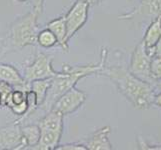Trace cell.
Returning a JSON list of instances; mask_svg holds the SVG:
<instances>
[{"mask_svg": "<svg viewBox=\"0 0 161 150\" xmlns=\"http://www.w3.org/2000/svg\"><path fill=\"white\" fill-rule=\"evenodd\" d=\"M139 15H150L152 17L161 16V0H141L140 4L132 10L118 16L119 20H131Z\"/></svg>", "mask_w": 161, "mask_h": 150, "instance_id": "8fae6325", "label": "cell"}, {"mask_svg": "<svg viewBox=\"0 0 161 150\" xmlns=\"http://www.w3.org/2000/svg\"><path fill=\"white\" fill-rule=\"evenodd\" d=\"M0 107H2V101H1V94H0Z\"/></svg>", "mask_w": 161, "mask_h": 150, "instance_id": "4316f807", "label": "cell"}, {"mask_svg": "<svg viewBox=\"0 0 161 150\" xmlns=\"http://www.w3.org/2000/svg\"><path fill=\"white\" fill-rule=\"evenodd\" d=\"M151 59L152 58L146 52L144 43L141 41L133 50L128 69L133 75H135L138 78L153 84L155 80L152 78L150 72Z\"/></svg>", "mask_w": 161, "mask_h": 150, "instance_id": "52a82bcc", "label": "cell"}, {"mask_svg": "<svg viewBox=\"0 0 161 150\" xmlns=\"http://www.w3.org/2000/svg\"><path fill=\"white\" fill-rule=\"evenodd\" d=\"M26 92L27 91L22 90V89H13V91L10 93V95L7 98L6 105H5V106L10 108L12 106H15V105L21 104L24 101H26Z\"/></svg>", "mask_w": 161, "mask_h": 150, "instance_id": "ac0fdd59", "label": "cell"}, {"mask_svg": "<svg viewBox=\"0 0 161 150\" xmlns=\"http://www.w3.org/2000/svg\"><path fill=\"white\" fill-rule=\"evenodd\" d=\"M28 1L30 2L31 9L37 12L39 15H41L43 12V6L45 0H28Z\"/></svg>", "mask_w": 161, "mask_h": 150, "instance_id": "603a6c76", "label": "cell"}, {"mask_svg": "<svg viewBox=\"0 0 161 150\" xmlns=\"http://www.w3.org/2000/svg\"><path fill=\"white\" fill-rule=\"evenodd\" d=\"M13 86L8 84L7 82L0 81V94H1V101H2V107H5L6 105L7 98L10 95V93L13 91Z\"/></svg>", "mask_w": 161, "mask_h": 150, "instance_id": "ffe728a7", "label": "cell"}, {"mask_svg": "<svg viewBox=\"0 0 161 150\" xmlns=\"http://www.w3.org/2000/svg\"><path fill=\"white\" fill-rule=\"evenodd\" d=\"M26 149L21 124L17 121L0 128V150Z\"/></svg>", "mask_w": 161, "mask_h": 150, "instance_id": "9c48e42d", "label": "cell"}, {"mask_svg": "<svg viewBox=\"0 0 161 150\" xmlns=\"http://www.w3.org/2000/svg\"><path fill=\"white\" fill-rule=\"evenodd\" d=\"M111 132L110 126H104L94 131L86 142V147L89 150H112L113 146L109 140Z\"/></svg>", "mask_w": 161, "mask_h": 150, "instance_id": "7c38bea8", "label": "cell"}, {"mask_svg": "<svg viewBox=\"0 0 161 150\" xmlns=\"http://www.w3.org/2000/svg\"><path fill=\"white\" fill-rule=\"evenodd\" d=\"M0 81L7 82L14 89L30 90V83L27 82L14 66L0 63Z\"/></svg>", "mask_w": 161, "mask_h": 150, "instance_id": "30bf717a", "label": "cell"}, {"mask_svg": "<svg viewBox=\"0 0 161 150\" xmlns=\"http://www.w3.org/2000/svg\"><path fill=\"white\" fill-rule=\"evenodd\" d=\"M56 150H88L85 144L80 143H68L63 145H58Z\"/></svg>", "mask_w": 161, "mask_h": 150, "instance_id": "44dd1931", "label": "cell"}, {"mask_svg": "<svg viewBox=\"0 0 161 150\" xmlns=\"http://www.w3.org/2000/svg\"><path fill=\"white\" fill-rule=\"evenodd\" d=\"M53 78H46V79H40V80H34L30 82V89L34 91L37 97L38 107L41 106L44 100L46 98L47 92L49 87H50Z\"/></svg>", "mask_w": 161, "mask_h": 150, "instance_id": "2e32d148", "label": "cell"}, {"mask_svg": "<svg viewBox=\"0 0 161 150\" xmlns=\"http://www.w3.org/2000/svg\"><path fill=\"white\" fill-rule=\"evenodd\" d=\"M37 44L43 48H51L57 44V39L48 28L40 30L37 35Z\"/></svg>", "mask_w": 161, "mask_h": 150, "instance_id": "e0dca14e", "label": "cell"}, {"mask_svg": "<svg viewBox=\"0 0 161 150\" xmlns=\"http://www.w3.org/2000/svg\"><path fill=\"white\" fill-rule=\"evenodd\" d=\"M99 74L106 76L112 81L119 93L135 108L144 110L154 104V98L156 95L154 85L133 75L125 66H106L104 64Z\"/></svg>", "mask_w": 161, "mask_h": 150, "instance_id": "6da1fadb", "label": "cell"}, {"mask_svg": "<svg viewBox=\"0 0 161 150\" xmlns=\"http://www.w3.org/2000/svg\"><path fill=\"white\" fill-rule=\"evenodd\" d=\"M21 131L26 148L34 149L40 139V128L38 124H21Z\"/></svg>", "mask_w": 161, "mask_h": 150, "instance_id": "9a60e30c", "label": "cell"}, {"mask_svg": "<svg viewBox=\"0 0 161 150\" xmlns=\"http://www.w3.org/2000/svg\"><path fill=\"white\" fill-rule=\"evenodd\" d=\"M64 115L51 109L38 120L40 128V139L34 149L54 150L59 145L63 133Z\"/></svg>", "mask_w": 161, "mask_h": 150, "instance_id": "277c9868", "label": "cell"}, {"mask_svg": "<svg viewBox=\"0 0 161 150\" xmlns=\"http://www.w3.org/2000/svg\"><path fill=\"white\" fill-rule=\"evenodd\" d=\"M107 59V50L104 49L101 51L100 61L97 64H86V65H69L63 64L62 70L58 72V74L53 77L52 83L49 87L46 98L44 100L41 108L44 112H48L52 109L55 101L64 94L66 91L74 87L77 82L83 79L84 77L90 76L93 74H99L102 70L103 66Z\"/></svg>", "mask_w": 161, "mask_h": 150, "instance_id": "7a4b0ae2", "label": "cell"}, {"mask_svg": "<svg viewBox=\"0 0 161 150\" xmlns=\"http://www.w3.org/2000/svg\"><path fill=\"white\" fill-rule=\"evenodd\" d=\"M150 72L152 78L155 81L161 79V56L153 57L151 59Z\"/></svg>", "mask_w": 161, "mask_h": 150, "instance_id": "d6986e66", "label": "cell"}, {"mask_svg": "<svg viewBox=\"0 0 161 150\" xmlns=\"http://www.w3.org/2000/svg\"><path fill=\"white\" fill-rule=\"evenodd\" d=\"M53 57L51 55L45 53H38L32 63L27 65L24 68L23 76L27 82H32L34 80L53 78L59 71L54 70L52 66Z\"/></svg>", "mask_w": 161, "mask_h": 150, "instance_id": "5b68a950", "label": "cell"}, {"mask_svg": "<svg viewBox=\"0 0 161 150\" xmlns=\"http://www.w3.org/2000/svg\"><path fill=\"white\" fill-rule=\"evenodd\" d=\"M90 4L84 0H76L66 13L65 24H66V39L69 40L78 32L88 20Z\"/></svg>", "mask_w": 161, "mask_h": 150, "instance_id": "8992f818", "label": "cell"}, {"mask_svg": "<svg viewBox=\"0 0 161 150\" xmlns=\"http://www.w3.org/2000/svg\"><path fill=\"white\" fill-rule=\"evenodd\" d=\"M39 16L31 9L26 14L17 17L9 25L2 43V55L37 44V35L40 31L38 26Z\"/></svg>", "mask_w": 161, "mask_h": 150, "instance_id": "3957f363", "label": "cell"}, {"mask_svg": "<svg viewBox=\"0 0 161 150\" xmlns=\"http://www.w3.org/2000/svg\"><path fill=\"white\" fill-rule=\"evenodd\" d=\"M161 37V16L155 17L144 34L142 42L146 48L153 47Z\"/></svg>", "mask_w": 161, "mask_h": 150, "instance_id": "5bb4252c", "label": "cell"}, {"mask_svg": "<svg viewBox=\"0 0 161 150\" xmlns=\"http://www.w3.org/2000/svg\"><path fill=\"white\" fill-rule=\"evenodd\" d=\"M154 104H156L157 106L161 107V93L156 94V95H155V98H154Z\"/></svg>", "mask_w": 161, "mask_h": 150, "instance_id": "cb8c5ba5", "label": "cell"}, {"mask_svg": "<svg viewBox=\"0 0 161 150\" xmlns=\"http://www.w3.org/2000/svg\"><path fill=\"white\" fill-rule=\"evenodd\" d=\"M84 1L88 2L90 5H95V4H99L102 2V0H84Z\"/></svg>", "mask_w": 161, "mask_h": 150, "instance_id": "d4e9b609", "label": "cell"}, {"mask_svg": "<svg viewBox=\"0 0 161 150\" xmlns=\"http://www.w3.org/2000/svg\"><path fill=\"white\" fill-rule=\"evenodd\" d=\"M87 98V94L77 88L72 87L71 89L62 94L55 103L53 104L52 109L56 110L61 114L68 115L78 110Z\"/></svg>", "mask_w": 161, "mask_h": 150, "instance_id": "ba28073f", "label": "cell"}, {"mask_svg": "<svg viewBox=\"0 0 161 150\" xmlns=\"http://www.w3.org/2000/svg\"><path fill=\"white\" fill-rule=\"evenodd\" d=\"M16 1H18V2H26V1H28V0H16Z\"/></svg>", "mask_w": 161, "mask_h": 150, "instance_id": "484cf974", "label": "cell"}, {"mask_svg": "<svg viewBox=\"0 0 161 150\" xmlns=\"http://www.w3.org/2000/svg\"><path fill=\"white\" fill-rule=\"evenodd\" d=\"M145 49H146L147 54L151 58L161 56V37L159 38V40L157 41V43L155 44L153 47H148V48L145 47Z\"/></svg>", "mask_w": 161, "mask_h": 150, "instance_id": "7402d4cb", "label": "cell"}, {"mask_svg": "<svg viewBox=\"0 0 161 150\" xmlns=\"http://www.w3.org/2000/svg\"><path fill=\"white\" fill-rule=\"evenodd\" d=\"M46 28L50 30L55 35L57 39V44L65 51H68V41L66 39V34H67V30H66V24H65V17L61 16V17L55 18L51 21H49Z\"/></svg>", "mask_w": 161, "mask_h": 150, "instance_id": "4fadbf2b", "label": "cell"}]
</instances>
